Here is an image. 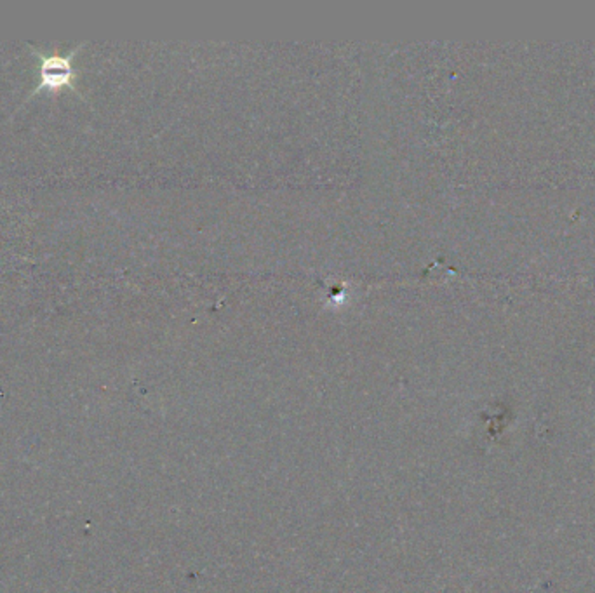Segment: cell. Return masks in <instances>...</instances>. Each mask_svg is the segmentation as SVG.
<instances>
[{"label":"cell","instance_id":"1","mask_svg":"<svg viewBox=\"0 0 595 593\" xmlns=\"http://www.w3.org/2000/svg\"><path fill=\"white\" fill-rule=\"evenodd\" d=\"M40 84L39 87H57L70 86L73 80L72 70V56L63 57L60 54H51V56H40Z\"/></svg>","mask_w":595,"mask_h":593}]
</instances>
